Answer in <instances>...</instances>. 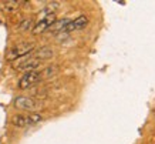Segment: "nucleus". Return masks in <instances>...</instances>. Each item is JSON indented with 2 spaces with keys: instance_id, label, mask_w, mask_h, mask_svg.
<instances>
[{
  "instance_id": "obj_12",
  "label": "nucleus",
  "mask_w": 155,
  "mask_h": 144,
  "mask_svg": "<svg viewBox=\"0 0 155 144\" xmlns=\"http://www.w3.org/2000/svg\"><path fill=\"white\" fill-rule=\"evenodd\" d=\"M57 67L56 66H51V67H48V69L43 70L41 71V79H46V77H51V76H54L57 73Z\"/></svg>"
},
{
  "instance_id": "obj_5",
  "label": "nucleus",
  "mask_w": 155,
  "mask_h": 144,
  "mask_svg": "<svg viewBox=\"0 0 155 144\" xmlns=\"http://www.w3.org/2000/svg\"><path fill=\"white\" fill-rule=\"evenodd\" d=\"M87 23H88V17L87 16H78L77 19L74 20H70V23L67 24L66 27H64V30H63V33H70V32H74V30H81V29H84L85 26H87Z\"/></svg>"
},
{
  "instance_id": "obj_7",
  "label": "nucleus",
  "mask_w": 155,
  "mask_h": 144,
  "mask_svg": "<svg viewBox=\"0 0 155 144\" xmlns=\"http://www.w3.org/2000/svg\"><path fill=\"white\" fill-rule=\"evenodd\" d=\"M54 56V51H53L51 47L48 46H44V47H40L38 50H36L31 54V57H34V59H37V60H48V59H51V57Z\"/></svg>"
},
{
  "instance_id": "obj_6",
  "label": "nucleus",
  "mask_w": 155,
  "mask_h": 144,
  "mask_svg": "<svg viewBox=\"0 0 155 144\" xmlns=\"http://www.w3.org/2000/svg\"><path fill=\"white\" fill-rule=\"evenodd\" d=\"M40 66V60L37 59H34V57H27V59H24L21 60L20 63L16 64V69L17 70H21V71H34V70H37V67Z\"/></svg>"
},
{
  "instance_id": "obj_1",
  "label": "nucleus",
  "mask_w": 155,
  "mask_h": 144,
  "mask_svg": "<svg viewBox=\"0 0 155 144\" xmlns=\"http://www.w3.org/2000/svg\"><path fill=\"white\" fill-rule=\"evenodd\" d=\"M34 50V44L33 43H20L17 46L12 47L9 51H7V60H17V59H21V57L30 54L31 51Z\"/></svg>"
},
{
  "instance_id": "obj_2",
  "label": "nucleus",
  "mask_w": 155,
  "mask_h": 144,
  "mask_svg": "<svg viewBox=\"0 0 155 144\" xmlns=\"http://www.w3.org/2000/svg\"><path fill=\"white\" fill-rule=\"evenodd\" d=\"M41 80V71L38 70H34V71H27L24 73V76L19 80V88L24 90V88H28L34 86V84Z\"/></svg>"
},
{
  "instance_id": "obj_4",
  "label": "nucleus",
  "mask_w": 155,
  "mask_h": 144,
  "mask_svg": "<svg viewBox=\"0 0 155 144\" xmlns=\"http://www.w3.org/2000/svg\"><path fill=\"white\" fill-rule=\"evenodd\" d=\"M54 22H56V14L46 16V17L40 19L37 23L34 24V27H33V30H31V32H33V34H40V33L47 32L48 29H50V26H51Z\"/></svg>"
},
{
  "instance_id": "obj_10",
  "label": "nucleus",
  "mask_w": 155,
  "mask_h": 144,
  "mask_svg": "<svg viewBox=\"0 0 155 144\" xmlns=\"http://www.w3.org/2000/svg\"><path fill=\"white\" fill-rule=\"evenodd\" d=\"M19 5H21V2H13V0L3 2V9L7 12H14V10L19 9Z\"/></svg>"
},
{
  "instance_id": "obj_13",
  "label": "nucleus",
  "mask_w": 155,
  "mask_h": 144,
  "mask_svg": "<svg viewBox=\"0 0 155 144\" xmlns=\"http://www.w3.org/2000/svg\"><path fill=\"white\" fill-rule=\"evenodd\" d=\"M31 26H33V22H31L30 19H26V20H23V22L19 24V30H21V32H26V30L33 29Z\"/></svg>"
},
{
  "instance_id": "obj_11",
  "label": "nucleus",
  "mask_w": 155,
  "mask_h": 144,
  "mask_svg": "<svg viewBox=\"0 0 155 144\" xmlns=\"http://www.w3.org/2000/svg\"><path fill=\"white\" fill-rule=\"evenodd\" d=\"M43 120V117L40 114H36V113H31V114H28L27 116V123L28 125H33V124H37L40 121Z\"/></svg>"
},
{
  "instance_id": "obj_9",
  "label": "nucleus",
  "mask_w": 155,
  "mask_h": 144,
  "mask_svg": "<svg viewBox=\"0 0 155 144\" xmlns=\"http://www.w3.org/2000/svg\"><path fill=\"white\" fill-rule=\"evenodd\" d=\"M12 123H13L16 127H26L28 125L27 123V116H23V114H17L12 118Z\"/></svg>"
},
{
  "instance_id": "obj_8",
  "label": "nucleus",
  "mask_w": 155,
  "mask_h": 144,
  "mask_svg": "<svg viewBox=\"0 0 155 144\" xmlns=\"http://www.w3.org/2000/svg\"><path fill=\"white\" fill-rule=\"evenodd\" d=\"M70 23V19H60V20H56L54 23L50 26V32H53V33H63V30H64V27H66L67 24Z\"/></svg>"
},
{
  "instance_id": "obj_3",
  "label": "nucleus",
  "mask_w": 155,
  "mask_h": 144,
  "mask_svg": "<svg viewBox=\"0 0 155 144\" xmlns=\"http://www.w3.org/2000/svg\"><path fill=\"white\" fill-rule=\"evenodd\" d=\"M14 107L19 110H26V111H34L38 108V104L34 101L33 98L26 97V96H20L14 100Z\"/></svg>"
}]
</instances>
